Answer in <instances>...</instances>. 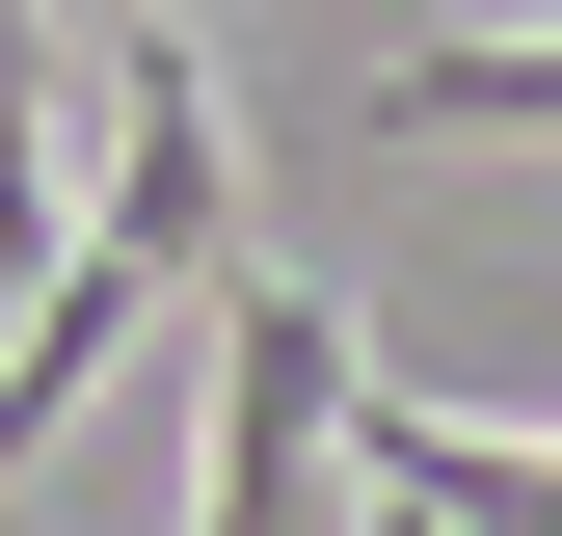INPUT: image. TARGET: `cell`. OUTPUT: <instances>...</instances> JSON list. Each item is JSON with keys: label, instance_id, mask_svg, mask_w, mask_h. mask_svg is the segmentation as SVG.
Instances as JSON below:
<instances>
[{"label": "cell", "instance_id": "cell-1", "mask_svg": "<svg viewBox=\"0 0 562 536\" xmlns=\"http://www.w3.org/2000/svg\"><path fill=\"white\" fill-rule=\"evenodd\" d=\"M161 295H215V81H188L161 27H134V134H108V215L27 268V295H0V483H27L54 456V402H81L134 322Z\"/></svg>", "mask_w": 562, "mask_h": 536}, {"label": "cell", "instance_id": "cell-2", "mask_svg": "<svg viewBox=\"0 0 562 536\" xmlns=\"http://www.w3.org/2000/svg\"><path fill=\"white\" fill-rule=\"evenodd\" d=\"M348 322L295 268H215V456H188V536H348L375 510V456H348Z\"/></svg>", "mask_w": 562, "mask_h": 536}, {"label": "cell", "instance_id": "cell-3", "mask_svg": "<svg viewBox=\"0 0 562 536\" xmlns=\"http://www.w3.org/2000/svg\"><path fill=\"white\" fill-rule=\"evenodd\" d=\"M375 134H562V27H482V54H402Z\"/></svg>", "mask_w": 562, "mask_h": 536}, {"label": "cell", "instance_id": "cell-4", "mask_svg": "<svg viewBox=\"0 0 562 536\" xmlns=\"http://www.w3.org/2000/svg\"><path fill=\"white\" fill-rule=\"evenodd\" d=\"M54 27L81 0H0V295L54 268Z\"/></svg>", "mask_w": 562, "mask_h": 536}, {"label": "cell", "instance_id": "cell-5", "mask_svg": "<svg viewBox=\"0 0 562 536\" xmlns=\"http://www.w3.org/2000/svg\"><path fill=\"white\" fill-rule=\"evenodd\" d=\"M375 536H456V510H429V483H375Z\"/></svg>", "mask_w": 562, "mask_h": 536}]
</instances>
